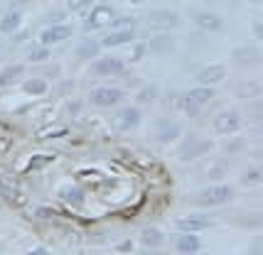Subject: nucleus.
<instances>
[{
  "mask_svg": "<svg viewBox=\"0 0 263 255\" xmlns=\"http://www.w3.org/2000/svg\"><path fill=\"white\" fill-rule=\"evenodd\" d=\"M69 35H71V27H67V25H54V27H49V30H45V32L40 35V42L45 47L57 45V42H64Z\"/></svg>",
  "mask_w": 263,
  "mask_h": 255,
  "instance_id": "nucleus-10",
  "label": "nucleus"
},
{
  "mask_svg": "<svg viewBox=\"0 0 263 255\" xmlns=\"http://www.w3.org/2000/svg\"><path fill=\"white\" fill-rule=\"evenodd\" d=\"M62 197H64V201H69V204H81L84 192H81V189H69V192H64Z\"/></svg>",
  "mask_w": 263,
  "mask_h": 255,
  "instance_id": "nucleus-24",
  "label": "nucleus"
},
{
  "mask_svg": "<svg viewBox=\"0 0 263 255\" xmlns=\"http://www.w3.org/2000/svg\"><path fill=\"white\" fill-rule=\"evenodd\" d=\"M224 79H227V67L224 64H209L206 69H202L197 74V81L202 86H206V89H212L214 83L224 81Z\"/></svg>",
  "mask_w": 263,
  "mask_h": 255,
  "instance_id": "nucleus-5",
  "label": "nucleus"
},
{
  "mask_svg": "<svg viewBox=\"0 0 263 255\" xmlns=\"http://www.w3.org/2000/svg\"><path fill=\"white\" fill-rule=\"evenodd\" d=\"M133 37H136L133 27H130V30H116V32H111V35L103 39L101 45L103 47H121V45H126V42H133Z\"/></svg>",
  "mask_w": 263,
  "mask_h": 255,
  "instance_id": "nucleus-15",
  "label": "nucleus"
},
{
  "mask_svg": "<svg viewBox=\"0 0 263 255\" xmlns=\"http://www.w3.org/2000/svg\"><path fill=\"white\" fill-rule=\"evenodd\" d=\"M123 98H126V93L121 91V89H114V86H101V89L91 91V103L101 105V108H108V105L121 103Z\"/></svg>",
  "mask_w": 263,
  "mask_h": 255,
  "instance_id": "nucleus-3",
  "label": "nucleus"
},
{
  "mask_svg": "<svg viewBox=\"0 0 263 255\" xmlns=\"http://www.w3.org/2000/svg\"><path fill=\"white\" fill-rule=\"evenodd\" d=\"M258 177H261V172H258V169H251L249 174H243V184H253V182H258Z\"/></svg>",
  "mask_w": 263,
  "mask_h": 255,
  "instance_id": "nucleus-30",
  "label": "nucleus"
},
{
  "mask_svg": "<svg viewBox=\"0 0 263 255\" xmlns=\"http://www.w3.org/2000/svg\"><path fill=\"white\" fill-rule=\"evenodd\" d=\"M45 59H49V49L47 47H40V49L30 52V61H45Z\"/></svg>",
  "mask_w": 263,
  "mask_h": 255,
  "instance_id": "nucleus-26",
  "label": "nucleus"
},
{
  "mask_svg": "<svg viewBox=\"0 0 263 255\" xmlns=\"http://www.w3.org/2000/svg\"><path fill=\"white\" fill-rule=\"evenodd\" d=\"M150 23L155 27H175L180 20H177V15L172 10H153L150 12Z\"/></svg>",
  "mask_w": 263,
  "mask_h": 255,
  "instance_id": "nucleus-14",
  "label": "nucleus"
},
{
  "mask_svg": "<svg viewBox=\"0 0 263 255\" xmlns=\"http://www.w3.org/2000/svg\"><path fill=\"white\" fill-rule=\"evenodd\" d=\"M234 59L239 64H256L261 59V52H258V47H239L234 52Z\"/></svg>",
  "mask_w": 263,
  "mask_h": 255,
  "instance_id": "nucleus-16",
  "label": "nucleus"
},
{
  "mask_svg": "<svg viewBox=\"0 0 263 255\" xmlns=\"http://www.w3.org/2000/svg\"><path fill=\"white\" fill-rule=\"evenodd\" d=\"M130 3H140V0H130Z\"/></svg>",
  "mask_w": 263,
  "mask_h": 255,
  "instance_id": "nucleus-33",
  "label": "nucleus"
},
{
  "mask_svg": "<svg viewBox=\"0 0 263 255\" xmlns=\"http://www.w3.org/2000/svg\"><path fill=\"white\" fill-rule=\"evenodd\" d=\"M175 250L180 255H199L202 241L197 238L195 233H180V236L175 238Z\"/></svg>",
  "mask_w": 263,
  "mask_h": 255,
  "instance_id": "nucleus-7",
  "label": "nucleus"
},
{
  "mask_svg": "<svg viewBox=\"0 0 263 255\" xmlns=\"http://www.w3.org/2000/svg\"><path fill=\"white\" fill-rule=\"evenodd\" d=\"M49 162H52V157H47V155H37V157H32V162H30L27 169L32 172V169H40V167H45V164H49Z\"/></svg>",
  "mask_w": 263,
  "mask_h": 255,
  "instance_id": "nucleus-25",
  "label": "nucleus"
},
{
  "mask_svg": "<svg viewBox=\"0 0 263 255\" xmlns=\"http://www.w3.org/2000/svg\"><path fill=\"white\" fill-rule=\"evenodd\" d=\"M17 27H20V12L17 10H10L0 20V32H5V35H8V32H15Z\"/></svg>",
  "mask_w": 263,
  "mask_h": 255,
  "instance_id": "nucleus-19",
  "label": "nucleus"
},
{
  "mask_svg": "<svg viewBox=\"0 0 263 255\" xmlns=\"http://www.w3.org/2000/svg\"><path fill=\"white\" fill-rule=\"evenodd\" d=\"M27 255H49V253H47L45 248H34V250H30Z\"/></svg>",
  "mask_w": 263,
  "mask_h": 255,
  "instance_id": "nucleus-32",
  "label": "nucleus"
},
{
  "mask_svg": "<svg viewBox=\"0 0 263 255\" xmlns=\"http://www.w3.org/2000/svg\"><path fill=\"white\" fill-rule=\"evenodd\" d=\"M253 255H258V253H253Z\"/></svg>",
  "mask_w": 263,
  "mask_h": 255,
  "instance_id": "nucleus-34",
  "label": "nucleus"
},
{
  "mask_svg": "<svg viewBox=\"0 0 263 255\" xmlns=\"http://www.w3.org/2000/svg\"><path fill=\"white\" fill-rule=\"evenodd\" d=\"M23 71H25L23 64H12V67H8V69H3V71H0V89H3V86H10V83H15L20 76H23Z\"/></svg>",
  "mask_w": 263,
  "mask_h": 255,
  "instance_id": "nucleus-17",
  "label": "nucleus"
},
{
  "mask_svg": "<svg viewBox=\"0 0 263 255\" xmlns=\"http://www.w3.org/2000/svg\"><path fill=\"white\" fill-rule=\"evenodd\" d=\"M123 59L118 57H101L93 61V74H99V76H116V74H121L123 71Z\"/></svg>",
  "mask_w": 263,
  "mask_h": 255,
  "instance_id": "nucleus-6",
  "label": "nucleus"
},
{
  "mask_svg": "<svg viewBox=\"0 0 263 255\" xmlns=\"http://www.w3.org/2000/svg\"><path fill=\"white\" fill-rule=\"evenodd\" d=\"M136 23V20H133V17H116L114 20V25L116 27H121V30H130V25Z\"/></svg>",
  "mask_w": 263,
  "mask_h": 255,
  "instance_id": "nucleus-29",
  "label": "nucleus"
},
{
  "mask_svg": "<svg viewBox=\"0 0 263 255\" xmlns=\"http://www.w3.org/2000/svg\"><path fill=\"white\" fill-rule=\"evenodd\" d=\"M140 243L148 245V248H158L162 243V233L158 228H145V231L140 233Z\"/></svg>",
  "mask_w": 263,
  "mask_h": 255,
  "instance_id": "nucleus-20",
  "label": "nucleus"
},
{
  "mask_svg": "<svg viewBox=\"0 0 263 255\" xmlns=\"http://www.w3.org/2000/svg\"><path fill=\"white\" fill-rule=\"evenodd\" d=\"M234 199V186L229 184H214L206 186L197 194V206H219V204H227Z\"/></svg>",
  "mask_w": 263,
  "mask_h": 255,
  "instance_id": "nucleus-1",
  "label": "nucleus"
},
{
  "mask_svg": "<svg viewBox=\"0 0 263 255\" xmlns=\"http://www.w3.org/2000/svg\"><path fill=\"white\" fill-rule=\"evenodd\" d=\"M140 123V111L138 108H123V111H118L114 118V125L116 130H121V133H126V130H133V128Z\"/></svg>",
  "mask_w": 263,
  "mask_h": 255,
  "instance_id": "nucleus-8",
  "label": "nucleus"
},
{
  "mask_svg": "<svg viewBox=\"0 0 263 255\" xmlns=\"http://www.w3.org/2000/svg\"><path fill=\"white\" fill-rule=\"evenodd\" d=\"M23 91L30 93V96H42L47 91V81L45 79H30V81L23 83Z\"/></svg>",
  "mask_w": 263,
  "mask_h": 255,
  "instance_id": "nucleus-22",
  "label": "nucleus"
},
{
  "mask_svg": "<svg viewBox=\"0 0 263 255\" xmlns=\"http://www.w3.org/2000/svg\"><path fill=\"white\" fill-rule=\"evenodd\" d=\"M206 226H209V219H204V216H184V219L177 221V231H182V233L204 231Z\"/></svg>",
  "mask_w": 263,
  "mask_h": 255,
  "instance_id": "nucleus-11",
  "label": "nucleus"
},
{
  "mask_svg": "<svg viewBox=\"0 0 263 255\" xmlns=\"http://www.w3.org/2000/svg\"><path fill=\"white\" fill-rule=\"evenodd\" d=\"M143 54H145V47L140 45V47H138V49H136V52H133V61H138V59L143 57Z\"/></svg>",
  "mask_w": 263,
  "mask_h": 255,
  "instance_id": "nucleus-31",
  "label": "nucleus"
},
{
  "mask_svg": "<svg viewBox=\"0 0 263 255\" xmlns=\"http://www.w3.org/2000/svg\"><path fill=\"white\" fill-rule=\"evenodd\" d=\"M209 147H212L209 140H190V145H184V150L180 157H182V160H195L199 155H204Z\"/></svg>",
  "mask_w": 263,
  "mask_h": 255,
  "instance_id": "nucleus-13",
  "label": "nucleus"
},
{
  "mask_svg": "<svg viewBox=\"0 0 263 255\" xmlns=\"http://www.w3.org/2000/svg\"><path fill=\"white\" fill-rule=\"evenodd\" d=\"M155 96H158V89H155V86H150V89H143V91H140L138 101H140V103H148V101H153Z\"/></svg>",
  "mask_w": 263,
  "mask_h": 255,
  "instance_id": "nucleus-27",
  "label": "nucleus"
},
{
  "mask_svg": "<svg viewBox=\"0 0 263 255\" xmlns=\"http://www.w3.org/2000/svg\"><path fill=\"white\" fill-rule=\"evenodd\" d=\"M99 42H93V39H84L79 45V49H77V54H79V59H93L96 54H99Z\"/></svg>",
  "mask_w": 263,
  "mask_h": 255,
  "instance_id": "nucleus-21",
  "label": "nucleus"
},
{
  "mask_svg": "<svg viewBox=\"0 0 263 255\" xmlns=\"http://www.w3.org/2000/svg\"><path fill=\"white\" fill-rule=\"evenodd\" d=\"M108 20H114V10L108 5H96L91 15H89V20L84 23V30L89 32V30H96V27H103Z\"/></svg>",
  "mask_w": 263,
  "mask_h": 255,
  "instance_id": "nucleus-9",
  "label": "nucleus"
},
{
  "mask_svg": "<svg viewBox=\"0 0 263 255\" xmlns=\"http://www.w3.org/2000/svg\"><path fill=\"white\" fill-rule=\"evenodd\" d=\"M150 49H153V52H165V49H172V39L170 37H165V35H158L155 39H153Z\"/></svg>",
  "mask_w": 263,
  "mask_h": 255,
  "instance_id": "nucleus-23",
  "label": "nucleus"
},
{
  "mask_svg": "<svg viewBox=\"0 0 263 255\" xmlns=\"http://www.w3.org/2000/svg\"><path fill=\"white\" fill-rule=\"evenodd\" d=\"M214 98V89H206V86H197V89H192V91L184 93L182 98V108L190 113V116H195L197 111L202 108V105H206L209 101Z\"/></svg>",
  "mask_w": 263,
  "mask_h": 255,
  "instance_id": "nucleus-2",
  "label": "nucleus"
},
{
  "mask_svg": "<svg viewBox=\"0 0 263 255\" xmlns=\"http://www.w3.org/2000/svg\"><path fill=\"white\" fill-rule=\"evenodd\" d=\"M177 133H180V125H177V123H167V120H160V123H158V140H160V142L175 140Z\"/></svg>",
  "mask_w": 263,
  "mask_h": 255,
  "instance_id": "nucleus-18",
  "label": "nucleus"
},
{
  "mask_svg": "<svg viewBox=\"0 0 263 255\" xmlns=\"http://www.w3.org/2000/svg\"><path fill=\"white\" fill-rule=\"evenodd\" d=\"M93 0H69V10H84V8H89Z\"/></svg>",
  "mask_w": 263,
  "mask_h": 255,
  "instance_id": "nucleus-28",
  "label": "nucleus"
},
{
  "mask_svg": "<svg viewBox=\"0 0 263 255\" xmlns=\"http://www.w3.org/2000/svg\"><path fill=\"white\" fill-rule=\"evenodd\" d=\"M195 23L199 25L202 30H206V32H219V30H221V17L214 15V12H197Z\"/></svg>",
  "mask_w": 263,
  "mask_h": 255,
  "instance_id": "nucleus-12",
  "label": "nucleus"
},
{
  "mask_svg": "<svg viewBox=\"0 0 263 255\" xmlns=\"http://www.w3.org/2000/svg\"><path fill=\"white\" fill-rule=\"evenodd\" d=\"M243 125V120L236 111H224V113H219L214 118V130H217L219 135H231V133H236L239 128Z\"/></svg>",
  "mask_w": 263,
  "mask_h": 255,
  "instance_id": "nucleus-4",
  "label": "nucleus"
}]
</instances>
